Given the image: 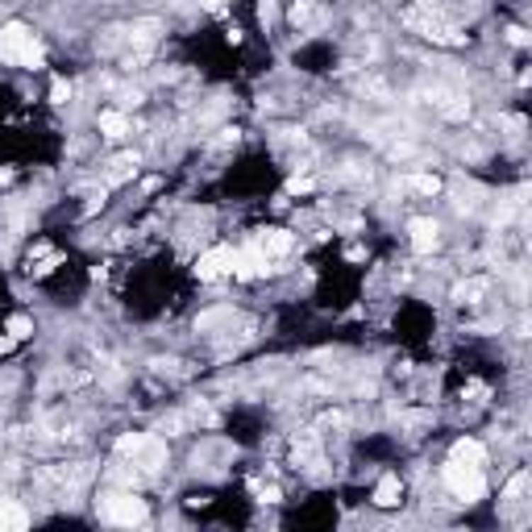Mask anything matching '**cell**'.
Wrapping results in <instances>:
<instances>
[{
	"label": "cell",
	"instance_id": "9c48e42d",
	"mask_svg": "<svg viewBox=\"0 0 532 532\" xmlns=\"http://www.w3.org/2000/svg\"><path fill=\"white\" fill-rule=\"evenodd\" d=\"M291 250V237L283 233V229H271L266 237H262V254H287Z\"/></svg>",
	"mask_w": 532,
	"mask_h": 532
},
{
	"label": "cell",
	"instance_id": "5bb4252c",
	"mask_svg": "<svg viewBox=\"0 0 532 532\" xmlns=\"http://www.w3.org/2000/svg\"><path fill=\"white\" fill-rule=\"evenodd\" d=\"M67 96H71V88H67L63 79H55V84H50V100H55V104H67Z\"/></svg>",
	"mask_w": 532,
	"mask_h": 532
},
{
	"label": "cell",
	"instance_id": "8992f818",
	"mask_svg": "<svg viewBox=\"0 0 532 532\" xmlns=\"http://www.w3.org/2000/svg\"><path fill=\"white\" fill-rule=\"evenodd\" d=\"M412 246L420 254H429L437 246V225L433 220H412Z\"/></svg>",
	"mask_w": 532,
	"mask_h": 532
},
{
	"label": "cell",
	"instance_id": "e0dca14e",
	"mask_svg": "<svg viewBox=\"0 0 532 532\" xmlns=\"http://www.w3.org/2000/svg\"><path fill=\"white\" fill-rule=\"evenodd\" d=\"M204 4H213V9H220V4H225V0H204Z\"/></svg>",
	"mask_w": 532,
	"mask_h": 532
},
{
	"label": "cell",
	"instance_id": "277c9868",
	"mask_svg": "<svg viewBox=\"0 0 532 532\" xmlns=\"http://www.w3.org/2000/svg\"><path fill=\"white\" fill-rule=\"evenodd\" d=\"M229 271H233V250H225V246H220V250H208L200 262H196V275H200L204 283L220 279V275H229Z\"/></svg>",
	"mask_w": 532,
	"mask_h": 532
},
{
	"label": "cell",
	"instance_id": "2e32d148",
	"mask_svg": "<svg viewBox=\"0 0 532 532\" xmlns=\"http://www.w3.org/2000/svg\"><path fill=\"white\" fill-rule=\"evenodd\" d=\"M9 345H13V337H0V353H4V349H9Z\"/></svg>",
	"mask_w": 532,
	"mask_h": 532
},
{
	"label": "cell",
	"instance_id": "7c38bea8",
	"mask_svg": "<svg viewBox=\"0 0 532 532\" xmlns=\"http://www.w3.org/2000/svg\"><path fill=\"white\" fill-rule=\"evenodd\" d=\"M30 333H33L30 316H13V320H9V337H13V341H21V337H30Z\"/></svg>",
	"mask_w": 532,
	"mask_h": 532
},
{
	"label": "cell",
	"instance_id": "5b68a950",
	"mask_svg": "<svg viewBox=\"0 0 532 532\" xmlns=\"http://www.w3.org/2000/svg\"><path fill=\"white\" fill-rule=\"evenodd\" d=\"M262 271H266V254L258 250V246L233 254V275H237V279H254V275H262Z\"/></svg>",
	"mask_w": 532,
	"mask_h": 532
},
{
	"label": "cell",
	"instance_id": "52a82bcc",
	"mask_svg": "<svg viewBox=\"0 0 532 532\" xmlns=\"http://www.w3.org/2000/svg\"><path fill=\"white\" fill-rule=\"evenodd\" d=\"M453 462L482 466V462H487V453H482V445H478V441H458V445H453Z\"/></svg>",
	"mask_w": 532,
	"mask_h": 532
},
{
	"label": "cell",
	"instance_id": "3957f363",
	"mask_svg": "<svg viewBox=\"0 0 532 532\" xmlns=\"http://www.w3.org/2000/svg\"><path fill=\"white\" fill-rule=\"evenodd\" d=\"M104 516L117 524H146L150 511H146V499H137V495H113L104 503Z\"/></svg>",
	"mask_w": 532,
	"mask_h": 532
},
{
	"label": "cell",
	"instance_id": "6da1fadb",
	"mask_svg": "<svg viewBox=\"0 0 532 532\" xmlns=\"http://www.w3.org/2000/svg\"><path fill=\"white\" fill-rule=\"evenodd\" d=\"M0 59H9V63H21V67H38L42 63V46L33 42V33L26 26H4L0 30Z\"/></svg>",
	"mask_w": 532,
	"mask_h": 532
},
{
	"label": "cell",
	"instance_id": "ba28073f",
	"mask_svg": "<svg viewBox=\"0 0 532 532\" xmlns=\"http://www.w3.org/2000/svg\"><path fill=\"white\" fill-rule=\"evenodd\" d=\"M375 503H378V507H395V503H400V478H395V474H387V478L378 482Z\"/></svg>",
	"mask_w": 532,
	"mask_h": 532
},
{
	"label": "cell",
	"instance_id": "9a60e30c",
	"mask_svg": "<svg viewBox=\"0 0 532 532\" xmlns=\"http://www.w3.org/2000/svg\"><path fill=\"white\" fill-rule=\"evenodd\" d=\"M258 17H262V21H271V17H275V4H271V0H262V4H258Z\"/></svg>",
	"mask_w": 532,
	"mask_h": 532
},
{
	"label": "cell",
	"instance_id": "4fadbf2b",
	"mask_svg": "<svg viewBox=\"0 0 532 532\" xmlns=\"http://www.w3.org/2000/svg\"><path fill=\"white\" fill-rule=\"evenodd\" d=\"M412 188L424 191V196H433V191H441V179H437V175H416V179H412Z\"/></svg>",
	"mask_w": 532,
	"mask_h": 532
},
{
	"label": "cell",
	"instance_id": "8fae6325",
	"mask_svg": "<svg viewBox=\"0 0 532 532\" xmlns=\"http://www.w3.org/2000/svg\"><path fill=\"white\" fill-rule=\"evenodd\" d=\"M100 129H104V137H121V133H125V117H121V113H104V117H100Z\"/></svg>",
	"mask_w": 532,
	"mask_h": 532
},
{
	"label": "cell",
	"instance_id": "7a4b0ae2",
	"mask_svg": "<svg viewBox=\"0 0 532 532\" xmlns=\"http://www.w3.org/2000/svg\"><path fill=\"white\" fill-rule=\"evenodd\" d=\"M445 487L458 495V499H482L487 495V482H482V466H466V462H449L445 466Z\"/></svg>",
	"mask_w": 532,
	"mask_h": 532
},
{
	"label": "cell",
	"instance_id": "30bf717a",
	"mask_svg": "<svg viewBox=\"0 0 532 532\" xmlns=\"http://www.w3.org/2000/svg\"><path fill=\"white\" fill-rule=\"evenodd\" d=\"M0 528H26V511L13 507V503H4L0 507Z\"/></svg>",
	"mask_w": 532,
	"mask_h": 532
}]
</instances>
